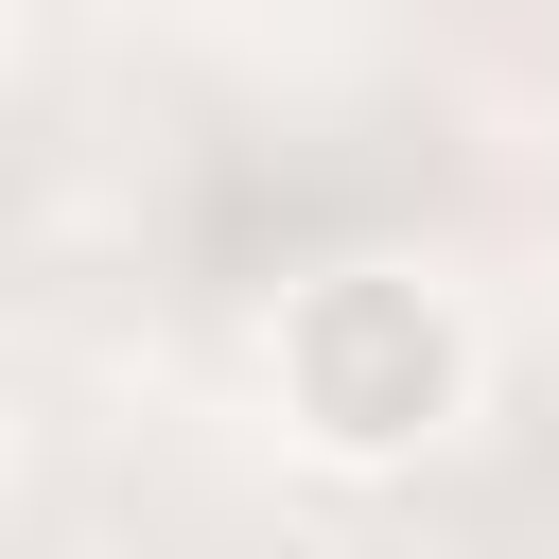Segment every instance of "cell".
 Wrapping results in <instances>:
<instances>
[{
	"label": "cell",
	"instance_id": "obj_1",
	"mask_svg": "<svg viewBox=\"0 0 559 559\" xmlns=\"http://www.w3.org/2000/svg\"><path fill=\"white\" fill-rule=\"evenodd\" d=\"M489 402V332L437 262H314L262 314V419L314 472H419Z\"/></svg>",
	"mask_w": 559,
	"mask_h": 559
},
{
	"label": "cell",
	"instance_id": "obj_2",
	"mask_svg": "<svg viewBox=\"0 0 559 559\" xmlns=\"http://www.w3.org/2000/svg\"><path fill=\"white\" fill-rule=\"evenodd\" d=\"M0 70H17V0H0Z\"/></svg>",
	"mask_w": 559,
	"mask_h": 559
},
{
	"label": "cell",
	"instance_id": "obj_3",
	"mask_svg": "<svg viewBox=\"0 0 559 559\" xmlns=\"http://www.w3.org/2000/svg\"><path fill=\"white\" fill-rule=\"evenodd\" d=\"M0 472H17V419H0Z\"/></svg>",
	"mask_w": 559,
	"mask_h": 559
}]
</instances>
